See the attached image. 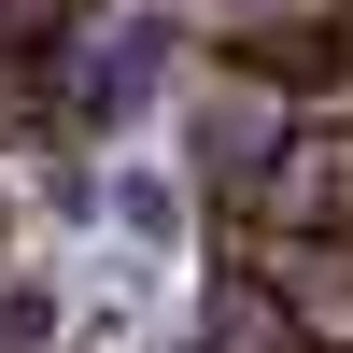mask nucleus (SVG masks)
I'll return each mask as SVG.
<instances>
[{
  "label": "nucleus",
  "mask_w": 353,
  "mask_h": 353,
  "mask_svg": "<svg viewBox=\"0 0 353 353\" xmlns=\"http://www.w3.org/2000/svg\"><path fill=\"white\" fill-rule=\"evenodd\" d=\"M226 254L269 283L297 353H353V226H226Z\"/></svg>",
  "instance_id": "obj_1"
},
{
  "label": "nucleus",
  "mask_w": 353,
  "mask_h": 353,
  "mask_svg": "<svg viewBox=\"0 0 353 353\" xmlns=\"http://www.w3.org/2000/svg\"><path fill=\"white\" fill-rule=\"evenodd\" d=\"M226 226H353V113H297V128L241 170Z\"/></svg>",
  "instance_id": "obj_2"
},
{
  "label": "nucleus",
  "mask_w": 353,
  "mask_h": 353,
  "mask_svg": "<svg viewBox=\"0 0 353 353\" xmlns=\"http://www.w3.org/2000/svg\"><path fill=\"white\" fill-rule=\"evenodd\" d=\"M184 28L226 57V71H254V85H311L339 57L353 0H184Z\"/></svg>",
  "instance_id": "obj_3"
}]
</instances>
